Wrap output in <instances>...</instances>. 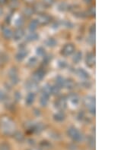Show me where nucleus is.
<instances>
[{"label":"nucleus","instance_id":"1","mask_svg":"<svg viewBox=\"0 0 137 150\" xmlns=\"http://www.w3.org/2000/svg\"><path fill=\"white\" fill-rule=\"evenodd\" d=\"M0 130L6 135H12L15 130L14 123L8 117H3L0 121Z\"/></svg>","mask_w":137,"mask_h":150},{"label":"nucleus","instance_id":"2","mask_svg":"<svg viewBox=\"0 0 137 150\" xmlns=\"http://www.w3.org/2000/svg\"><path fill=\"white\" fill-rule=\"evenodd\" d=\"M67 134L69 135L71 139L74 141H76V142H80V141H82V138H83V136H82V134L78 131L76 127H70L67 130Z\"/></svg>","mask_w":137,"mask_h":150},{"label":"nucleus","instance_id":"3","mask_svg":"<svg viewBox=\"0 0 137 150\" xmlns=\"http://www.w3.org/2000/svg\"><path fill=\"white\" fill-rule=\"evenodd\" d=\"M83 104L87 108L89 109L91 113L93 115L95 114V100L94 97L90 95L85 96L83 100Z\"/></svg>","mask_w":137,"mask_h":150},{"label":"nucleus","instance_id":"4","mask_svg":"<svg viewBox=\"0 0 137 150\" xmlns=\"http://www.w3.org/2000/svg\"><path fill=\"white\" fill-rule=\"evenodd\" d=\"M75 52V46L72 43H67L65 44L61 50V54L63 56H70Z\"/></svg>","mask_w":137,"mask_h":150},{"label":"nucleus","instance_id":"5","mask_svg":"<svg viewBox=\"0 0 137 150\" xmlns=\"http://www.w3.org/2000/svg\"><path fill=\"white\" fill-rule=\"evenodd\" d=\"M8 77H9L11 82L13 84H17V83H19V74H18V71L16 70V68H11L9 70V71H8Z\"/></svg>","mask_w":137,"mask_h":150},{"label":"nucleus","instance_id":"6","mask_svg":"<svg viewBox=\"0 0 137 150\" xmlns=\"http://www.w3.org/2000/svg\"><path fill=\"white\" fill-rule=\"evenodd\" d=\"M37 22L40 25H46L47 24H49L50 21H51V18L48 15V14H41L38 15L37 18Z\"/></svg>","mask_w":137,"mask_h":150},{"label":"nucleus","instance_id":"7","mask_svg":"<svg viewBox=\"0 0 137 150\" xmlns=\"http://www.w3.org/2000/svg\"><path fill=\"white\" fill-rule=\"evenodd\" d=\"M44 76H45L44 71L43 70H41V69H39V70H37L33 74V80L37 83V82L42 80Z\"/></svg>","mask_w":137,"mask_h":150},{"label":"nucleus","instance_id":"8","mask_svg":"<svg viewBox=\"0 0 137 150\" xmlns=\"http://www.w3.org/2000/svg\"><path fill=\"white\" fill-rule=\"evenodd\" d=\"M68 100L73 107H76L79 102V98H78V95L76 93H71L68 95Z\"/></svg>","mask_w":137,"mask_h":150},{"label":"nucleus","instance_id":"9","mask_svg":"<svg viewBox=\"0 0 137 150\" xmlns=\"http://www.w3.org/2000/svg\"><path fill=\"white\" fill-rule=\"evenodd\" d=\"M66 100L64 97L59 98L55 102V106L59 110H63L66 108Z\"/></svg>","mask_w":137,"mask_h":150},{"label":"nucleus","instance_id":"10","mask_svg":"<svg viewBox=\"0 0 137 150\" xmlns=\"http://www.w3.org/2000/svg\"><path fill=\"white\" fill-rule=\"evenodd\" d=\"M86 65H88V67H93L95 64V56L93 53H88V55H86L85 59Z\"/></svg>","mask_w":137,"mask_h":150},{"label":"nucleus","instance_id":"11","mask_svg":"<svg viewBox=\"0 0 137 150\" xmlns=\"http://www.w3.org/2000/svg\"><path fill=\"white\" fill-rule=\"evenodd\" d=\"M2 35H3V37H4L6 39H7V40H9V39H11L12 37H13L12 31L9 27H5V26L2 27Z\"/></svg>","mask_w":137,"mask_h":150},{"label":"nucleus","instance_id":"12","mask_svg":"<svg viewBox=\"0 0 137 150\" xmlns=\"http://www.w3.org/2000/svg\"><path fill=\"white\" fill-rule=\"evenodd\" d=\"M25 36V31L22 28H18L17 30H15L14 33H13V38L15 40H20L23 38V37Z\"/></svg>","mask_w":137,"mask_h":150},{"label":"nucleus","instance_id":"13","mask_svg":"<svg viewBox=\"0 0 137 150\" xmlns=\"http://www.w3.org/2000/svg\"><path fill=\"white\" fill-rule=\"evenodd\" d=\"M46 7L44 6V5L43 3H35L33 6V9H34V12H36L37 13H40V14H42V13L44 12Z\"/></svg>","mask_w":137,"mask_h":150},{"label":"nucleus","instance_id":"14","mask_svg":"<svg viewBox=\"0 0 137 150\" xmlns=\"http://www.w3.org/2000/svg\"><path fill=\"white\" fill-rule=\"evenodd\" d=\"M28 55V51L26 49H21L19 51V52L16 54V59L18 61H22L23 59H25V57Z\"/></svg>","mask_w":137,"mask_h":150},{"label":"nucleus","instance_id":"15","mask_svg":"<svg viewBox=\"0 0 137 150\" xmlns=\"http://www.w3.org/2000/svg\"><path fill=\"white\" fill-rule=\"evenodd\" d=\"M76 74L80 78H82V79H88L89 77V74L83 68H78L76 71Z\"/></svg>","mask_w":137,"mask_h":150},{"label":"nucleus","instance_id":"16","mask_svg":"<svg viewBox=\"0 0 137 150\" xmlns=\"http://www.w3.org/2000/svg\"><path fill=\"white\" fill-rule=\"evenodd\" d=\"M26 87L27 89H29V90H31V91H35L37 89V82L34 81V80H31V81H28L26 83Z\"/></svg>","mask_w":137,"mask_h":150},{"label":"nucleus","instance_id":"17","mask_svg":"<svg viewBox=\"0 0 137 150\" xmlns=\"http://www.w3.org/2000/svg\"><path fill=\"white\" fill-rule=\"evenodd\" d=\"M35 100V95L34 93L31 92L30 93L28 94L26 97V100H25V102H26L27 105H28V106H31V104L34 103V102Z\"/></svg>","mask_w":137,"mask_h":150},{"label":"nucleus","instance_id":"18","mask_svg":"<svg viewBox=\"0 0 137 150\" xmlns=\"http://www.w3.org/2000/svg\"><path fill=\"white\" fill-rule=\"evenodd\" d=\"M63 87H65L68 89H72L75 87V83H74V81L72 79H65Z\"/></svg>","mask_w":137,"mask_h":150},{"label":"nucleus","instance_id":"19","mask_svg":"<svg viewBox=\"0 0 137 150\" xmlns=\"http://www.w3.org/2000/svg\"><path fill=\"white\" fill-rule=\"evenodd\" d=\"M53 118H54V120L58 122H60V121H63L65 118V114L63 113V112H57V113H56L53 116Z\"/></svg>","mask_w":137,"mask_h":150},{"label":"nucleus","instance_id":"20","mask_svg":"<svg viewBox=\"0 0 137 150\" xmlns=\"http://www.w3.org/2000/svg\"><path fill=\"white\" fill-rule=\"evenodd\" d=\"M49 102V96L45 95H41V99H40V104L41 106L44 107V106H47V104Z\"/></svg>","mask_w":137,"mask_h":150},{"label":"nucleus","instance_id":"21","mask_svg":"<svg viewBox=\"0 0 137 150\" xmlns=\"http://www.w3.org/2000/svg\"><path fill=\"white\" fill-rule=\"evenodd\" d=\"M33 13H34V9H33V8H31V7H26L23 10V14L25 16L28 17V18L31 17L33 14Z\"/></svg>","mask_w":137,"mask_h":150},{"label":"nucleus","instance_id":"22","mask_svg":"<svg viewBox=\"0 0 137 150\" xmlns=\"http://www.w3.org/2000/svg\"><path fill=\"white\" fill-rule=\"evenodd\" d=\"M38 37H39V36H38L37 33H36L34 32H31V33H29V34L27 36V40L32 42V41L37 40V39H38Z\"/></svg>","mask_w":137,"mask_h":150},{"label":"nucleus","instance_id":"23","mask_svg":"<svg viewBox=\"0 0 137 150\" xmlns=\"http://www.w3.org/2000/svg\"><path fill=\"white\" fill-rule=\"evenodd\" d=\"M37 26H38V23L37 22V20H31V22L29 23V25H28L29 30H30L31 32H34V31L37 28Z\"/></svg>","mask_w":137,"mask_h":150},{"label":"nucleus","instance_id":"24","mask_svg":"<svg viewBox=\"0 0 137 150\" xmlns=\"http://www.w3.org/2000/svg\"><path fill=\"white\" fill-rule=\"evenodd\" d=\"M51 94V91H50V87L49 85L43 86L42 88V95H45L47 96H50V95Z\"/></svg>","mask_w":137,"mask_h":150},{"label":"nucleus","instance_id":"25","mask_svg":"<svg viewBox=\"0 0 137 150\" xmlns=\"http://www.w3.org/2000/svg\"><path fill=\"white\" fill-rule=\"evenodd\" d=\"M50 91H51V94H53V95H58L60 92V87L56 84L53 85L50 87Z\"/></svg>","mask_w":137,"mask_h":150},{"label":"nucleus","instance_id":"26","mask_svg":"<svg viewBox=\"0 0 137 150\" xmlns=\"http://www.w3.org/2000/svg\"><path fill=\"white\" fill-rule=\"evenodd\" d=\"M82 52H77L74 55L72 60H73V61L75 63H78L81 60H82Z\"/></svg>","mask_w":137,"mask_h":150},{"label":"nucleus","instance_id":"27","mask_svg":"<svg viewBox=\"0 0 137 150\" xmlns=\"http://www.w3.org/2000/svg\"><path fill=\"white\" fill-rule=\"evenodd\" d=\"M45 43L47 46L54 47L56 45V41L53 38H49V39H47V40H46Z\"/></svg>","mask_w":137,"mask_h":150},{"label":"nucleus","instance_id":"28","mask_svg":"<svg viewBox=\"0 0 137 150\" xmlns=\"http://www.w3.org/2000/svg\"><path fill=\"white\" fill-rule=\"evenodd\" d=\"M64 81H65V79L63 77H61V76H58L56 79V85L59 86V87H63Z\"/></svg>","mask_w":137,"mask_h":150},{"label":"nucleus","instance_id":"29","mask_svg":"<svg viewBox=\"0 0 137 150\" xmlns=\"http://www.w3.org/2000/svg\"><path fill=\"white\" fill-rule=\"evenodd\" d=\"M37 62V60L36 58L34 57H33V58H31V59H29L28 61V63H27V65L28 66V67H34Z\"/></svg>","mask_w":137,"mask_h":150},{"label":"nucleus","instance_id":"30","mask_svg":"<svg viewBox=\"0 0 137 150\" xmlns=\"http://www.w3.org/2000/svg\"><path fill=\"white\" fill-rule=\"evenodd\" d=\"M37 55H38V56H44V55H45V49H43V47H38L37 49Z\"/></svg>","mask_w":137,"mask_h":150},{"label":"nucleus","instance_id":"31","mask_svg":"<svg viewBox=\"0 0 137 150\" xmlns=\"http://www.w3.org/2000/svg\"><path fill=\"white\" fill-rule=\"evenodd\" d=\"M42 3L45 7H49L53 5L54 3V0H42Z\"/></svg>","mask_w":137,"mask_h":150},{"label":"nucleus","instance_id":"32","mask_svg":"<svg viewBox=\"0 0 137 150\" xmlns=\"http://www.w3.org/2000/svg\"><path fill=\"white\" fill-rule=\"evenodd\" d=\"M14 138H15L17 140H19V141H21V140H23V135L21 134L20 132L14 133Z\"/></svg>","mask_w":137,"mask_h":150},{"label":"nucleus","instance_id":"33","mask_svg":"<svg viewBox=\"0 0 137 150\" xmlns=\"http://www.w3.org/2000/svg\"><path fill=\"white\" fill-rule=\"evenodd\" d=\"M0 150H10V147L6 142H2L0 144Z\"/></svg>","mask_w":137,"mask_h":150},{"label":"nucleus","instance_id":"34","mask_svg":"<svg viewBox=\"0 0 137 150\" xmlns=\"http://www.w3.org/2000/svg\"><path fill=\"white\" fill-rule=\"evenodd\" d=\"M67 8H68V5L65 4V3H64V2H62V3H60V4L59 5V9L60 11L64 12V11L67 10Z\"/></svg>","mask_w":137,"mask_h":150},{"label":"nucleus","instance_id":"35","mask_svg":"<svg viewBox=\"0 0 137 150\" xmlns=\"http://www.w3.org/2000/svg\"><path fill=\"white\" fill-rule=\"evenodd\" d=\"M88 14H90L91 16L94 17L95 16V7L92 6L88 9Z\"/></svg>","mask_w":137,"mask_h":150},{"label":"nucleus","instance_id":"36","mask_svg":"<svg viewBox=\"0 0 137 150\" xmlns=\"http://www.w3.org/2000/svg\"><path fill=\"white\" fill-rule=\"evenodd\" d=\"M91 35H95V25H92L90 28Z\"/></svg>","mask_w":137,"mask_h":150},{"label":"nucleus","instance_id":"37","mask_svg":"<svg viewBox=\"0 0 137 150\" xmlns=\"http://www.w3.org/2000/svg\"><path fill=\"white\" fill-rule=\"evenodd\" d=\"M5 98H6V94H5L2 90H0V101L4 100Z\"/></svg>","mask_w":137,"mask_h":150},{"label":"nucleus","instance_id":"38","mask_svg":"<svg viewBox=\"0 0 137 150\" xmlns=\"http://www.w3.org/2000/svg\"><path fill=\"white\" fill-rule=\"evenodd\" d=\"M7 3V0H0V5H4Z\"/></svg>","mask_w":137,"mask_h":150},{"label":"nucleus","instance_id":"39","mask_svg":"<svg viewBox=\"0 0 137 150\" xmlns=\"http://www.w3.org/2000/svg\"><path fill=\"white\" fill-rule=\"evenodd\" d=\"M15 99H16L17 100H19L21 99V95L19 93H15Z\"/></svg>","mask_w":137,"mask_h":150},{"label":"nucleus","instance_id":"40","mask_svg":"<svg viewBox=\"0 0 137 150\" xmlns=\"http://www.w3.org/2000/svg\"><path fill=\"white\" fill-rule=\"evenodd\" d=\"M25 2L27 3H33V2H34V0H24Z\"/></svg>","mask_w":137,"mask_h":150},{"label":"nucleus","instance_id":"41","mask_svg":"<svg viewBox=\"0 0 137 150\" xmlns=\"http://www.w3.org/2000/svg\"><path fill=\"white\" fill-rule=\"evenodd\" d=\"M85 3H91L92 2V0H83Z\"/></svg>","mask_w":137,"mask_h":150},{"label":"nucleus","instance_id":"42","mask_svg":"<svg viewBox=\"0 0 137 150\" xmlns=\"http://www.w3.org/2000/svg\"><path fill=\"white\" fill-rule=\"evenodd\" d=\"M2 13H3V10H2V7L0 6V16H1V15H2Z\"/></svg>","mask_w":137,"mask_h":150},{"label":"nucleus","instance_id":"43","mask_svg":"<svg viewBox=\"0 0 137 150\" xmlns=\"http://www.w3.org/2000/svg\"><path fill=\"white\" fill-rule=\"evenodd\" d=\"M30 150H39V149H31Z\"/></svg>","mask_w":137,"mask_h":150},{"label":"nucleus","instance_id":"44","mask_svg":"<svg viewBox=\"0 0 137 150\" xmlns=\"http://www.w3.org/2000/svg\"><path fill=\"white\" fill-rule=\"evenodd\" d=\"M11 1H12H12H16V0H11Z\"/></svg>","mask_w":137,"mask_h":150}]
</instances>
